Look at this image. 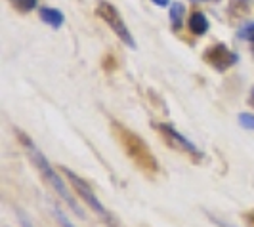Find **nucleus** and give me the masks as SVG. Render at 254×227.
I'll use <instances>...</instances> for the list:
<instances>
[{
    "mask_svg": "<svg viewBox=\"0 0 254 227\" xmlns=\"http://www.w3.org/2000/svg\"><path fill=\"white\" fill-rule=\"evenodd\" d=\"M17 134V138H19V143L23 145V149L27 151V155H29V159L33 161V164L38 168V172L42 174V177L48 181L52 185V189L56 191L60 197H62V201H65L67 204H69V208L75 212L76 216H84V212L76 206V202L75 199H73V195H71V191H67V187H65V183H64V179H62V176L54 170V166H52L50 163H48V159L42 155V153L37 149V145H35V141L27 136L25 132H21V130H17L15 132Z\"/></svg>",
    "mask_w": 254,
    "mask_h": 227,
    "instance_id": "f257e3e1",
    "label": "nucleus"
},
{
    "mask_svg": "<svg viewBox=\"0 0 254 227\" xmlns=\"http://www.w3.org/2000/svg\"><path fill=\"white\" fill-rule=\"evenodd\" d=\"M111 126H113L115 136L121 141L125 153L132 159V163L136 164L140 170H143L145 174H149V176L157 174L159 163H157L155 155H153L151 149H149V145H147L140 136H136L132 130H128L127 126H123V124L117 122V120L111 122Z\"/></svg>",
    "mask_w": 254,
    "mask_h": 227,
    "instance_id": "f03ea898",
    "label": "nucleus"
},
{
    "mask_svg": "<svg viewBox=\"0 0 254 227\" xmlns=\"http://www.w3.org/2000/svg\"><path fill=\"white\" fill-rule=\"evenodd\" d=\"M62 172H64L65 177L69 179V183L73 185V189H75L76 195H78L82 201L86 202L90 208H92L96 214L100 216V218H102V220L105 222V224H107V226H109V227H117V222H115V218L111 216V212H109V210H107V208H105V206L102 204V201H100V199L94 195V191H92V187H90L88 183H86V181H84V179H82L80 176H76L75 172H71L69 168H65V166L62 168Z\"/></svg>",
    "mask_w": 254,
    "mask_h": 227,
    "instance_id": "7ed1b4c3",
    "label": "nucleus"
},
{
    "mask_svg": "<svg viewBox=\"0 0 254 227\" xmlns=\"http://www.w3.org/2000/svg\"><path fill=\"white\" fill-rule=\"evenodd\" d=\"M96 13H98V17H102L103 21L111 27V31H113L115 35L121 38L127 46L136 48V42H134V38H132V33L128 31V27L125 25L123 17L119 15V12H117V8H115L113 4L102 0V2L98 4V8H96Z\"/></svg>",
    "mask_w": 254,
    "mask_h": 227,
    "instance_id": "20e7f679",
    "label": "nucleus"
},
{
    "mask_svg": "<svg viewBox=\"0 0 254 227\" xmlns=\"http://www.w3.org/2000/svg\"><path fill=\"white\" fill-rule=\"evenodd\" d=\"M155 128L159 130V134L166 139V143H168L170 147H174V149H178V151L190 155L191 159H195V161H199V159L203 157L201 151L191 143L190 139L184 138L174 126H170V124H166V122H155Z\"/></svg>",
    "mask_w": 254,
    "mask_h": 227,
    "instance_id": "39448f33",
    "label": "nucleus"
},
{
    "mask_svg": "<svg viewBox=\"0 0 254 227\" xmlns=\"http://www.w3.org/2000/svg\"><path fill=\"white\" fill-rule=\"evenodd\" d=\"M204 61L208 65H212L218 71H226L233 63H237V56L233 52L226 48L224 44H214L208 50L204 52Z\"/></svg>",
    "mask_w": 254,
    "mask_h": 227,
    "instance_id": "423d86ee",
    "label": "nucleus"
},
{
    "mask_svg": "<svg viewBox=\"0 0 254 227\" xmlns=\"http://www.w3.org/2000/svg\"><path fill=\"white\" fill-rule=\"evenodd\" d=\"M190 29L193 35H204L208 31V19L203 12H193L190 17Z\"/></svg>",
    "mask_w": 254,
    "mask_h": 227,
    "instance_id": "0eeeda50",
    "label": "nucleus"
},
{
    "mask_svg": "<svg viewBox=\"0 0 254 227\" xmlns=\"http://www.w3.org/2000/svg\"><path fill=\"white\" fill-rule=\"evenodd\" d=\"M40 17L48 23V25L52 27H62L64 25V21H65V17H64V13L60 12V10H56V8H40Z\"/></svg>",
    "mask_w": 254,
    "mask_h": 227,
    "instance_id": "6e6552de",
    "label": "nucleus"
},
{
    "mask_svg": "<svg viewBox=\"0 0 254 227\" xmlns=\"http://www.w3.org/2000/svg\"><path fill=\"white\" fill-rule=\"evenodd\" d=\"M184 12H186V8H184L180 2H174V4H172V8H170V21H172L174 27L182 25V21H184Z\"/></svg>",
    "mask_w": 254,
    "mask_h": 227,
    "instance_id": "1a4fd4ad",
    "label": "nucleus"
},
{
    "mask_svg": "<svg viewBox=\"0 0 254 227\" xmlns=\"http://www.w3.org/2000/svg\"><path fill=\"white\" fill-rule=\"evenodd\" d=\"M13 8L15 10H19V12H31V10H35L37 8V0H12Z\"/></svg>",
    "mask_w": 254,
    "mask_h": 227,
    "instance_id": "9d476101",
    "label": "nucleus"
},
{
    "mask_svg": "<svg viewBox=\"0 0 254 227\" xmlns=\"http://www.w3.org/2000/svg\"><path fill=\"white\" fill-rule=\"evenodd\" d=\"M239 38H247V40L254 42V21H247L239 29Z\"/></svg>",
    "mask_w": 254,
    "mask_h": 227,
    "instance_id": "9b49d317",
    "label": "nucleus"
},
{
    "mask_svg": "<svg viewBox=\"0 0 254 227\" xmlns=\"http://www.w3.org/2000/svg\"><path fill=\"white\" fill-rule=\"evenodd\" d=\"M239 122H241L247 130H254V114H249V113L239 114Z\"/></svg>",
    "mask_w": 254,
    "mask_h": 227,
    "instance_id": "f8f14e48",
    "label": "nucleus"
},
{
    "mask_svg": "<svg viewBox=\"0 0 254 227\" xmlns=\"http://www.w3.org/2000/svg\"><path fill=\"white\" fill-rule=\"evenodd\" d=\"M56 218H58V222L62 224V227H75L73 224H71V222H69V220H67V218H65L64 212H60L58 208H56Z\"/></svg>",
    "mask_w": 254,
    "mask_h": 227,
    "instance_id": "ddd939ff",
    "label": "nucleus"
},
{
    "mask_svg": "<svg viewBox=\"0 0 254 227\" xmlns=\"http://www.w3.org/2000/svg\"><path fill=\"white\" fill-rule=\"evenodd\" d=\"M243 218L247 220V224H249V226L254 227V208H253V210H249V212L243 216Z\"/></svg>",
    "mask_w": 254,
    "mask_h": 227,
    "instance_id": "4468645a",
    "label": "nucleus"
},
{
    "mask_svg": "<svg viewBox=\"0 0 254 227\" xmlns=\"http://www.w3.org/2000/svg\"><path fill=\"white\" fill-rule=\"evenodd\" d=\"M17 216H19V222H21V227H33V224H31V222H29V220H27V218H25L23 214H21V212H19Z\"/></svg>",
    "mask_w": 254,
    "mask_h": 227,
    "instance_id": "2eb2a0df",
    "label": "nucleus"
},
{
    "mask_svg": "<svg viewBox=\"0 0 254 227\" xmlns=\"http://www.w3.org/2000/svg\"><path fill=\"white\" fill-rule=\"evenodd\" d=\"M157 6H168V0H153Z\"/></svg>",
    "mask_w": 254,
    "mask_h": 227,
    "instance_id": "dca6fc26",
    "label": "nucleus"
},
{
    "mask_svg": "<svg viewBox=\"0 0 254 227\" xmlns=\"http://www.w3.org/2000/svg\"><path fill=\"white\" fill-rule=\"evenodd\" d=\"M251 103H253V105H254V94H253V96H251Z\"/></svg>",
    "mask_w": 254,
    "mask_h": 227,
    "instance_id": "f3484780",
    "label": "nucleus"
},
{
    "mask_svg": "<svg viewBox=\"0 0 254 227\" xmlns=\"http://www.w3.org/2000/svg\"><path fill=\"white\" fill-rule=\"evenodd\" d=\"M193 2H203V0H193Z\"/></svg>",
    "mask_w": 254,
    "mask_h": 227,
    "instance_id": "a211bd4d",
    "label": "nucleus"
},
{
    "mask_svg": "<svg viewBox=\"0 0 254 227\" xmlns=\"http://www.w3.org/2000/svg\"><path fill=\"white\" fill-rule=\"evenodd\" d=\"M253 50H254V48H253Z\"/></svg>",
    "mask_w": 254,
    "mask_h": 227,
    "instance_id": "6ab92c4d",
    "label": "nucleus"
}]
</instances>
